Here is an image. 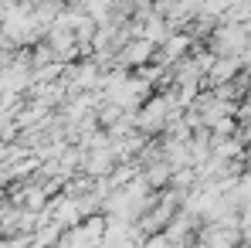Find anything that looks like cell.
Masks as SVG:
<instances>
[{
    "label": "cell",
    "mask_w": 251,
    "mask_h": 248,
    "mask_svg": "<svg viewBox=\"0 0 251 248\" xmlns=\"http://www.w3.org/2000/svg\"><path fill=\"white\" fill-rule=\"evenodd\" d=\"M241 72H245V61H241V58H217L201 85H204V92H214V88H221V85H231Z\"/></svg>",
    "instance_id": "1"
},
{
    "label": "cell",
    "mask_w": 251,
    "mask_h": 248,
    "mask_svg": "<svg viewBox=\"0 0 251 248\" xmlns=\"http://www.w3.org/2000/svg\"><path fill=\"white\" fill-rule=\"evenodd\" d=\"M234 194H238V201L245 204V201H251V166L234 180Z\"/></svg>",
    "instance_id": "2"
}]
</instances>
